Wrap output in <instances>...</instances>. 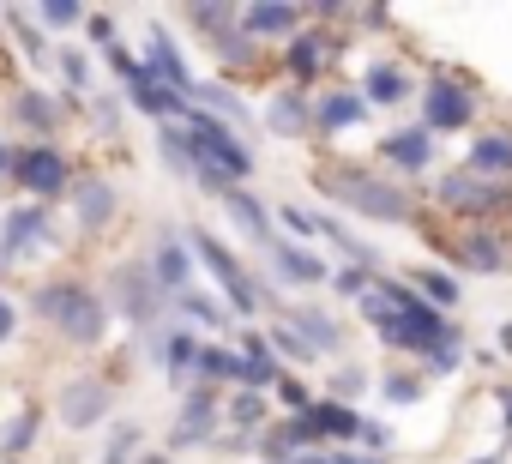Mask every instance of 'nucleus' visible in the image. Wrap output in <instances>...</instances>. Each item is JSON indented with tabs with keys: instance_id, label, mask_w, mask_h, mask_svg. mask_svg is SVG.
I'll return each mask as SVG.
<instances>
[{
	"instance_id": "obj_1",
	"label": "nucleus",
	"mask_w": 512,
	"mask_h": 464,
	"mask_svg": "<svg viewBox=\"0 0 512 464\" xmlns=\"http://www.w3.org/2000/svg\"><path fill=\"white\" fill-rule=\"evenodd\" d=\"M320 193L362 211V217H374V223H410L416 217V199L404 187H392L386 175H368V169H338V175L320 181Z\"/></svg>"
},
{
	"instance_id": "obj_2",
	"label": "nucleus",
	"mask_w": 512,
	"mask_h": 464,
	"mask_svg": "<svg viewBox=\"0 0 512 464\" xmlns=\"http://www.w3.org/2000/svg\"><path fill=\"white\" fill-rule=\"evenodd\" d=\"M37 314L55 320V332H61L67 344H85V350L103 344V332H109V308H103V296H91V290L73 284V278L37 290Z\"/></svg>"
},
{
	"instance_id": "obj_3",
	"label": "nucleus",
	"mask_w": 512,
	"mask_h": 464,
	"mask_svg": "<svg viewBox=\"0 0 512 464\" xmlns=\"http://www.w3.org/2000/svg\"><path fill=\"white\" fill-rule=\"evenodd\" d=\"M187 139H193L199 169H217V175H229V181H247V175H253V151L235 139V127H229V121H217V115L193 109V115H187Z\"/></svg>"
},
{
	"instance_id": "obj_4",
	"label": "nucleus",
	"mask_w": 512,
	"mask_h": 464,
	"mask_svg": "<svg viewBox=\"0 0 512 464\" xmlns=\"http://www.w3.org/2000/svg\"><path fill=\"white\" fill-rule=\"evenodd\" d=\"M187 242H193V260H199V266H205V272L223 284V296H229V308H235V314H260L266 290L253 284L247 272H241V260H235V254H229V248L211 236V229H187Z\"/></svg>"
},
{
	"instance_id": "obj_5",
	"label": "nucleus",
	"mask_w": 512,
	"mask_h": 464,
	"mask_svg": "<svg viewBox=\"0 0 512 464\" xmlns=\"http://www.w3.org/2000/svg\"><path fill=\"white\" fill-rule=\"evenodd\" d=\"M434 205L452 211V217H464V223H482V217H500V211L512 205V187L458 169V175H440V181H434Z\"/></svg>"
},
{
	"instance_id": "obj_6",
	"label": "nucleus",
	"mask_w": 512,
	"mask_h": 464,
	"mask_svg": "<svg viewBox=\"0 0 512 464\" xmlns=\"http://www.w3.org/2000/svg\"><path fill=\"white\" fill-rule=\"evenodd\" d=\"M422 121H428V133H464L476 121V91L452 73H434L422 85Z\"/></svg>"
},
{
	"instance_id": "obj_7",
	"label": "nucleus",
	"mask_w": 512,
	"mask_h": 464,
	"mask_svg": "<svg viewBox=\"0 0 512 464\" xmlns=\"http://www.w3.org/2000/svg\"><path fill=\"white\" fill-rule=\"evenodd\" d=\"M109 284H115V308H121L133 326H151V320H157V308L169 302V290L157 284V272H151V266H121Z\"/></svg>"
},
{
	"instance_id": "obj_8",
	"label": "nucleus",
	"mask_w": 512,
	"mask_h": 464,
	"mask_svg": "<svg viewBox=\"0 0 512 464\" xmlns=\"http://www.w3.org/2000/svg\"><path fill=\"white\" fill-rule=\"evenodd\" d=\"M55 410H61V422L73 428V434H85V428H97L109 410H115V392L103 386V380H91V374H79V380H67L61 386V398H55Z\"/></svg>"
},
{
	"instance_id": "obj_9",
	"label": "nucleus",
	"mask_w": 512,
	"mask_h": 464,
	"mask_svg": "<svg viewBox=\"0 0 512 464\" xmlns=\"http://www.w3.org/2000/svg\"><path fill=\"white\" fill-rule=\"evenodd\" d=\"M13 175H19V187H31V199H55L73 181V169H67V157L55 145H25L19 163H13Z\"/></svg>"
},
{
	"instance_id": "obj_10",
	"label": "nucleus",
	"mask_w": 512,
	"mask_h": 464,
	"mask_svg": "<svg viewBox=\"0 0 512 464\" xmlns=\"http://www.w3.org/2000/svg\"><path fill=\"white\" fill-rule=\"evenodd\" d=\"M145 55H151V79L163 85V91H175V97H187L193 103V73H187V61H181V49L169 43V31L163 25H151V37H145Z\"/></svg>"
},
{
	"instance_id": "obj_11",
	"label": "nucleus",
	"mask_w": 512,
	"mask_h": 464,
	"mask_svg": "<svg viewBox=\"0 0 512 464\" xmlns=\"http://www.w3.org/2000/svg\"><path fill=\"white\" fill-rule=\"evenodd\" d=\"M446 254H452L458 266H470V272H500V266H512L500 229H464V236L446 242Z\"/></svg>"
},
{
	"instance_id": "obj_12",
	"label": "nucleus",
	"mask_w": 512,
	"mask_h": 464,
	"mask_svg": "<svg viewBox=\"0 0 512 464\" xmlns=\"http://www.w3.org/2000/svg\"><path fill=\"white\" fill-rule=\"evenodd\" d=\"M43 236H49L43 205H13V211H7V223H0V260H25Z\"/></svg>"
},
{
	"instance_id": "obj_13",
	"label": "nucleus",
	"mask_w": 512,
	"mask_h": 464,
	"mask_svg": "<svg viewBox=\"0 0 512 464\" xmlns=\"http://www.w3.org/2000/svg\"><path fill=\"white\" fill-rule=\"evenodd\" d=\"M380 157H386L392 169H404V175H422V169L434 163V133H428V127H398V133L380 139Z\"/></svg>"
},
{
	"instance_id": "obj_14",
	"label": "nucleus",
	"mask_w": 512,
	"mask_h": 464,
	"mask_svg": "<svg viewBox=\"0 0 512 464\" xmlns=\"http://www.w3.org/2000/svg\"><path fill=\"white\" fill-rule=\"evenodd\" d=\"M217 398L199 386V392H187L181 398V416H175V434H169V446H205L211 440V428H217Z\"/></svg>"
},
{
	"instance_id": "obj_15",
	"label": "nucleus",
	"mask_w": 512,
	"mask_h": 464,
	"mask_svg": "<svg viewBox=\"0 0 512 464\" xmlns=\"http://www.w3.org/2000/svg\"><path fill=\"white\" fill-rule=\"evenodd\" d=\"M464 163H470V175H482V181H512V133H506V127L476 133Z\"/></svg>"
},
{
	"instance_id": "obj_16",
	"label": "nucleus",
	"mask_w": 512,
	"mask_h": 464,
	"mask_svg": "<svg viewBox=\"0 0 512 464\" xmlns=\"http://www.w3.org/2000/svg\"><path fill=\"white\" fill-rule=\"evenodd\" d=\"M151 272H157V284H163L169 296H187V290H193V242L163 236L157 254H151Z\"/></svg>"
},
{
	"instance_id": "obj_17",
	"label": "nucleus",
	"mask_w": 512,
	"mask_h": 464,
	"mask_svg": "<svg viewBox=\"0 0 512 464\" xmlns=\"http://www.w3.org/2000/svg\"><path fill=\"white\" fill-rule=\"evenodd\" d=\"M290 326L308 338V350H314V356H338V350H344V326H338V314H326V308L296 302V308H290Z\"/></svg>"
},
{
	"instance_id": "obj_18",
	"label": "nucleus",
	"mask_w": 512,
	"mask_h": 464,
	"mask_svg": "<svg viewBox=\"0 0 512 464\" xmlns=\"http://www.w3.org/2000/svg\"><path fill=\"white\" fill-rule=\"evenodd\" d=\"M410 91H416V79H410L398 61H374V67H368V79H362V97H368V109H398Z\"/></svg>"
},
{
	"instance_id": "obj_19",
	"label": "nucleus",
	"mask_w": 512,
	"mask_h": 464,
	"mask_svg": "<svg viewBox=\"0 0 512 464\" xmlns=\"http://www.w3.org/2000/svg\"><path fill=\"white\" fill-rule=\"evenodd\" d=\"M266 254H272V272H278L284 284H326V278H332L320 254H308V248H296V242H284V236H278Z\"/></svg>"
},
{
	"instance_id": "obj_20",
	"label": "nucleus",
	"mask_w": 512,
	"mask_h": 464,
	"mask_svg": "<svg viewBox=\"0 0 512 464\" xmlns=\"http://www.w3.org/2000/svg\"><path fill=\"white\" fill-rule=\"evenodd\" d=\"M338 55V37H320V31H302V37H290V49H284V67L308 85V79H320V67Z\"/></svg>"
},
{
	"instance_id": "obj_21",
	"label": "nucleus",
	"mask_w": 512,
	"mask_h": 464,
	"mask_svg": "<svg viewBox=\"0 0 512 464\" xmlns=\"http://www.w3.org/2000/svg\"><path fill=\"white\" fill-rule=\"evenodd\" d=\"M308 428H314V440H344V446H350V440H362V428H368V422H362L350 404L320 398V404L308 410Z\"/></svg>"
},
{
	"instance_id": "obj_22",
	"label": "nucleus",
	"mask_w": 512,
	"mask_h": 464,
	"mask_svg": "<svg viewBox=\"0 0 512 464\" xmlns=\"http://www.w3.org/2000/svg\"><path fill=\"white\" fill-rule=\"evenodd\" d=\"M223 211L241 223V236H253V242H260V248H272L278 242V229H272V211L260 205V199H253L247 187H235V193H223Z\"/></svg>"
},
{
	"instance_id": "obj_23",
	"label": "nucleus",
	"mask_w": 512,
	"mask_h": 464,
	"mask_svg": "<svg viewBox=\"0 0 512 464\" xmlns=\"http://www.w3.org/2000/svg\"><path fill=\"white\" fill-rule=\"evenodd\" d=\"M362 115H368V97L362 91H320V103H314V127L320 133H344Z\"/></svg>"
},
{
	"instance_id": "obj_24",
	"label": "nucleus",
	"mask_w": 512,
	"mask_h": 464,
	"mask_svg": "<svg viewBox=\"0 0 512 464\" xmlns=\"http://www.w3.org/2000/svg\"><path fill=\"white\" fill-rule=\"evenodd\" d=\"M73 217H79V229H91V236H97V229L115 217V187L109 181H79L73 187Z\"/></svg>"
},
{
	"instance_id": "obj_25",
	"label": "nucleus",
	"mask_w": 512,
	"mask_h": 464,
	"mask_svg": "<svg viewBox=\"0 0 512 464\" xmlns=\"http://www.w3.org/2000/svg\"><path fill=\"white\" fill-rule=\"evenodd\" d=\"M199 380H229V386L253 392V368H247V356H241V350H223V344H205V350H199Z\"/></svg>"
},
{
	"instance_id": "obj_26",
	"label": "nucleus",
	"mask_w": 512,
	"mask_h": 464,
	"mask_svg": "<svg viewBox=\"0 0 512 464\" xmlns=\"http://www.w3.org/2000/svg\"><path fill=\"white\" fill-rule=\"evenodd\" d=\"M247 37H302V7H241Z\"/></svg>"
},
{
	"instance_id": "obj_27",
	"label": "nucleus",
	"mask_w": 512,
	"mask_h": 464,
	"mask_svg": "<svg viewBox=\"0 0 512 464\" xmlns=\"http://www.w3.org/2000/svg\"><path fill=\"white\" fill-rule=\"evenodd\" d=\"M410 284H416V296H422L428 308H440V314H452V308L464 302V284H458L452 272H440V266H416Z\"/></svg>"
},
{
	"instance_id": "obj_28",
	"label": "nucleus",
	"mask_w": 512,
	"mask_h": 464,
	"mask_svg": "<svg viewBox=\"0 0 512 464\" xmlns=\"http://www.w3.org/2000/svg\"><path fill=\"white\" fill-rule=\"evenodd\" d=\"M199 338L187 332V326H175L169 338H163V368H169V380H181V386H193L199 380Z\"/></svg>"
},
{
	"instance_id": "obj_29",
	"label": "nucleus",
	"mask_w": 512,
	"mask_h": 464,
	"mask_svg": "<svg viewBox=\"0 0 512 464\" xmlns=\"http://www.w3.org/2000/svg\"><path fill=\"white\" fill-rule=\"evenodd\" d=\"M266 121H272V133H278V139H296V133L314 121V109H308L296 91H278V97H272V109H266Z\"/></svg>"
},
{
	"instance_id": "obj_30",
	"label": "nucleus",
	"mask_w": 512,
	"mask_h": 464,
	"mask_svg": "<svg viewBox=\"0 0 512 464\" xmlns=\"http://www.w3.org/2000/svg\"><path fill=\"white\" fill-rule=\"evenodd\" d=\"M193 109H205V115H217V121H247V109H241V97L235 91H223V85H199L193 91Z\"/></svg>"
},
{
	"instance_id": "obj_31",
	"label": "nucleus",
	"mask_w": 512,
	"mask_h": 464,
	"mask_svg": "<svg viewBox=\"0 0 512 464\" xmlns=\"http://www.w3.org/2000/svg\"><path fill=\"white\" fill-rule=\"evenodd\" d=\"M37 428H43V416H37V404H25V410L7 422V440H0V446H7V458H19L25 446H37Z\"/></svg>"
},
{
	"instance_id": "obj_32",
	"label": "nucleus",
	"mask_w": 512,
	"mask_h": 464,
	"mask_svg": "<svg viewBox=\"0 0 512 464\" xmlns=\"http://www.w3.org/2000/svg\"><path fill=\"white\" fill-rule=\"evenodd\" d=\"M19 121H31L37 133H55V127H61V109H55L43 91H25V97H19Z\"/></svg>"
},
{
	"instance_id": "obj_33",
	"label": "nucleus",
	"mask_w": 512,
	"mask_h": 464,
	"mask_svg": "<svg viewBox=\"0 0 512 464\" xmlns=\"http://www.w3.org/2000/svg\"><path fill=\"white\" fill-rule=\"evenodd\" d=\"M380 392H386V404H416V398L428 392V380H422V374H410V368H392V374L380 380Z\"/></svg>"
},
{
	"instance_id": "obj_34",
	"label": "nucleus",
	"mask_w": 512,
	"mask_h": 464,
	"mask_svg": "<svg viewBox=\"0 0 512 464\" xmlns=\"http://www.w3.org/2000/svg\"><path fill=\"white\" fill-rule=\"evenodd\" d=\"M229 422L253 434V428L266 422V398H260V392H235V398H229Z\"/></svg>"
},
{
	"instance_id": "obj_35",
	"label": "nucleus",
	"mask_w": 512,
	"mask_h": 464,
	"mask_svg": "<svg viewBox=\"0 0 512 464\" xmlns=\"http://www.w3.org/2000/svg\"><path fill=\"white\" fill-rule=\"evenodd\" d=\"M332 290L350 296V302H362V296L374 290V272H368V266H338V272H332Z\"/></svg>"
},
{
	"instance_id": "obj_36",
	"label": "nucleus",
	"mask_w": 512,
	"mask_h": 464,
	"mask_svg": "<svg viewBox=\"0 0 512 464\" xmlns=\"http://www.w3.org/2000/svg\"><path fill=\"white\" fill-rule=\"evenodd\" d=\"M175 308H181V314H193V320H205V326H229V314H223V302H211V296H199V290H187V296H175Z\"/></svg>"
},
{
	"instance_id": "obj_37",
	"label": "nucleus",
	"mask_w": 512,
	"mask_h": 464,
	"mask_svg": "<svg viewBox=\"0 0 512 464\" xmlns=\"http://www.w3.org/2000/svg\"><path fill=\"white\" fill-rule=\"evenodd\" d=\"M272 350H278V356H290V362H314L308 338H302V332H296L290 320H284V326H272Z\"/></svg>"
},
{
	"instance_id": "obj_38",
	"label": "nucleus",
	"mask_w": 512,
	"mask_h": 464,
	"mask_svg": "<svg viewBox=\"0 0 512 464\" xmlns=\"http://www.w3.org/2000/svg\"><path fill=\"white\" fill-rule=\"evenodd\" d=\"M362 392H368V368H356V362H350V368H338V374H332V398H338V404H350V398H362Z\"/></svg>"
},
{
	"instance_id": "obj_39",
	"label": "nucleus",
	"mask_w": 512,
	"mask_h": 464,
	"mask_svg": "<svg viewBox=\"0 0 512 464\" xmlns=\"http://www.w3.org/2000/svg\"><path fill=\"white\" fill-rule=\"evenodd\" d=\"M278 223H284V229H296V242L320 236V217H314V211H302V205H278Z\"/></svg>"
},
{
	"instance_id": "obj_40",
	"label": "nucleus",
	"mask_w": 512,
	"mask_h": 464,
	"mask_svg": "<svg viewBox=\"0 0 512 464\" xmlns=\"http://www.w3.org/2000/svg\"><path fill=\"white\" fill-rule=\"evenodd\" d=\"M37 25H49V31H73V25H85V7H37Z\"/></svg>"
},
{
	"instance_id": "obj_41",
	"label": "nucleus",
	"mask_w": 512,
	"mask_h": 464,
	"mask_svg": "<svg viewBox=\"0 0 512 464\" xmlns=\"http://www.w3.org/2000/svg\"><path fill=\"white\" fill-rule=\"evenodd\" d=\"M296 464H380V452H302Z\"/></svg>"
},
{
	"instance_id": "obj_42",
	"label": "nucleus",
	"mask_w": 512,
	"mask_h": 464,
	"mask_svg": "<svg viewBox=\"0 0 512 464\" xmlns=\"http://www.w3.org/2000/svg\"><path fill=\"white\" fill-rule=\"evenodd\" d=\"M7 19L19 25V37H25V55H31V61H43V55H49V43H43V37L31 31V19H25V13H7Z\"/></svg>"
},
{
	"instance_id": "obj_43",
	"label": "nucleus",
	"mask_w": 512,
	"mask_h": 464,
	"mask_svg": "<svg viewBox=\"0 0 512 464\" xmlns=\"http://www.w3.org/2000/svg\"><path fill=\"white\" fill-rule=\"evenodd\" d=\"M458 362H464V344H446L440 356H428V374H458Z\"/></svg>"
},
{
	"instance_id": "obj_44",
	"label": "nucleus",
	"mask_w": 512,
	"mask_h": 464,
	"mask_svg": "<svg viewBox=\"0 0 512 464\" xmlns=\"http://www.w3.org/2000/svg\"><path fill=\"white\" fill-rule=\"evenodd\" d=\"M13 332H19V308H13V302H7V296H0V344H7V338H13Z\"/></svg>"
},
{
	"instance_id": "obj_45",
	"label": "nucleus",
	"mask_w": 512,
	"mask_h": 464,
	"mask_svg": "<svg viewBox=\"0 0 512 464\" xmlns=\"http://www.w3.org/2000/svg\"><path fill=\"white\" fill-rule=\"evenodd\" d=\"M61 67H67V79H73V85H79V91H85V85H91V67H85V61H79V55H61Z\"/></svg>"
},
{
	"instance_id": "obj_46",
	"label": "nucleus",
	"mask_w": 512,
	"mask_h": 464,
	"mask_svg": "<svg viewBox=\"0 0 512 464\" xmlns=\"http://www.w3.org/2000/svg\"><path fill=\"white\" fill-rule=\"evenodd\" d=\"M494 404H500V428H506V440H512V386H494Z\"/></svg>"
},
{
	"instance_id": "obj_47",
	"label": "nucleus",
	"mask_w": 512,
	"mask_h": 464,
	"mask_svg": "<svg viewBox=\"0 0 512 464\" xmlns=\"http://www.w3.org/2000/svg\"><path fill=\"white\" fill-rule=\"evenodd\" d=\"M362 446H374V452H386V428H380V422H368V428H362Z\"/></svg>"
},
{
	"instance_id": "obj_48",
	"label": "nucleus",
	"mask_w": 512,
	"mask_h": 464,
	"mask_svg": "<svg viewBox=\"0 0 512 464\" xmlns=\"http://www.w3.org/2000/svg\"><path fill=\"white\" fill-rule=\"evenodd\" d=\"M13 163H19V151H7V139H0V175H13Z\"/></svg>"
},
{
	"instance_id": "obj_49",
	"label": "nucleus",
	"mask_w": 512,
	"mask_h": 464,
	"mask_svg": "<svg viewBox=\"0 0 512 464\" xmlns=\"http://www.w3.org/2000/svg\"><path fill=\"white\" fill-rule=\"evenodd\" d=\"M500 356H512V320L500 326Z\"/></svg>"
},
{
	"instance_id": "obj_50",
	"label": "nucleus",
	"mask_w": 512,
	"mask_h": 464,
	"mask_svg": "<svg viewBox=\"0 0 512 464\" xmlns=\"http://www.w3.org/2000/svg\"><path fill=\"white\" fill-rule=\"evenodd\" d=\"M470 464H500V452H488V458H470Z\"/></svg>"
}]
</instances>
